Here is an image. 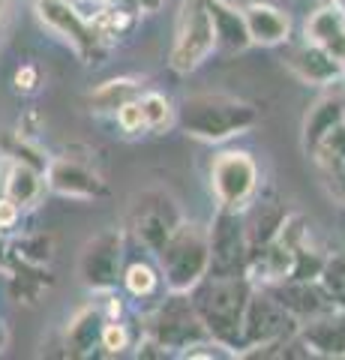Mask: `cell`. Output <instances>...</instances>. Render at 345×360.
Returning <instances> with one entry per match:
<instances>
[{
  "instance_id": "obj_29",
  "label": "cell",
  "mask_w": 345,
  "mask_h": 360,
  "mask_svg": "<svg viewBox=\"0 0 345 360\" xmlns=\"http://www.w3.org/2000/svg\"><path fill=\"white\" fill-rule=\"evenodd\" d=\"M321 288L327 291L333 307L345 312V252H333L325 258V267L318 274Z\"/></svg>"
},
{
  "instance_id": "obj_15",
  "label": "cell",
  "mask_w": 345,
  "mask_h": 360,
  "mask_svg": "<svg viewBox=\"0 0 345 360\" xmlns=\"http://www.w3.org/2000/svg\"><path fill=\"white\" fill-rule=\"evenodd\" d=\"M300 342L306 345L309 354L318 357H345V312L333 309L315 319L300 321L297 328Z\"/></svg>"
},
{
  "instance_id": "obj_38",
  "label": "cell",
  "mask_w": 345,
  "mask_h": 360,
  "mask_svg": "<svg viewBox=\"0 0 345 360\" xmlns=\"http://www.w3.org/2000/svg\"><path fill=\"white\" fill-rule=\"evenodd\" d=\"M6 13H9V0H0V25L6 21Z\"/></svg>"
},
{
  "instance_id": "obj_5",
  "label": "cell",
  "mask_w": 345,
  "mask_h": 360,
  "mask_svg": "<svg viewBox=\"0 0 345 360\" xmlns=\"http://www.w3.org/2000/svg\"><path fill=\"white\" fill-rule=\"evenodd\" d=\"M210 54H216V30L214 18L204 0H186L177 15L171 51H169V66L174 72L189 75L198 66L210 60Z\"/></svg>"
},
{
  "instance_id": "obj_18",
  "label": "cell",
  "mask_w": 345,
  "mask_h": 360,
  "mask_svg": "<svg viewBox=\"0 0 345 360\" xmlns=\"http://www.w3.org/2000/svg\"><path fill=\"white\" fill-rule=\"evenodd\" d=\"M288 219V207L280 198H252V205L243 210V225H247V240H249V252L261 250L271 240L280 238L282 225Z\"/></svg>"
},
{
  "instance_id": "obj_21",
  "label": "cell",
  "mask_w": 345,
  "mask_h": 360,
  "mask_svg": "<svg viewBox=\"0 0 345 360\" xmlns=\"http://www.w3.org/2000/svg\"><path fill=\"white\" fill-rule=\"evenodd\" d=\"M306 39H313L342 63L345 70V13L339 6H321L306 18Z\"/></svg>"
},
{
  "instance_id": "obj_3",
  "label": "cell",
  "mask_w": 345,
  "mask_h": 360,
  "mask_svg": "<svg viewBox=\"0 0 345 360\" xmlns=\"http://www.w3.org/2000/svg\"><path fill=\"white\" fill-rule=\"evenodd\" d=\"M157 262L165 291H193L207 276V264H210L207 225L183 219L171 238L162 243Z\"/></svg>"
},
{
  "instance_id": "obj_25",
  "label": "cell",
  "mask_w": 345,
  "mask_h": 360,
  "mask_svg": "<svg viewBox=\"0 0 345 360\" xmlns=\"http://www.w3.org/2000/svg\"><path fill=\"white\" fill-rule=\"evenodd\" d=\"M9 288H13V297L18 303H27V307H37V303L48 295L51 288V276L48 267H27L18 264V270L9 276Z\"/></svg>"
},
{
  "instance_id": "obj_2",
  "label": "cell",
  "mask_w": 345,
  "mask_h": 360,
  "mask_svg": "<svg viewBox=\"0 0 345 360\" xmlns=\"http://www.w3.org/2000/svg\"><path fill=\"white\" fill-rule=\"evenodd\" d=\"M177 127L189 139L222 144L259 127V108L226 94H195L177 108Z\"/></svg>"
},
{
  "instance_id": "obj_39",
  "label": "cell",
  "mask_w": 345,
  "mask_h": 360,
  "mask_svg": "<svg viewBox=\"0 0 345 360\" xmlns=\"http://www.w3.org/2000/svg\"><path fill=\"white\" fill-rule=\"evenodd\" d=\"M330 4H333V6H339L342 13H345V0H330Z\"/></svg>"
},
{
  "instance_id": "obj_19",
  "label": "cell",
  "mask_w": 345,
  "mask_h": 360,
  "mask_svg": "<svg viewBox=\"0 0 345 360\" xmlns=\"http://www.w3.org/2000/svg\"><path fill=\"white\" fill-rule=\"evenodd\" d=\"M108 315L103 307H84L66 324L63 348L70 357H93L99 354V336H103Z\"/></svg>"
},
{
  "instance_id": "obj_26",
  "label": "cell",
  "mask_w": 345,
  "mask_h": 360,
  "mask_svg": "<svg viewBox=\"0 0 345 360\" xmlns=\"http://www.w3.org/2000/svg\"><path fill=\"white\" fill-rule=\"evenodd\" d=\"M120 285H124V291L129 297H136V300H148L153 297L160 291L162 285V274H160V267H153L150 262H129L124 267V274H120Z\"/></svg>"
},
{
  "instance_id": "obj_9",
  "label": "cell",
  "mask_w": 345,
  "mask_h": 360,
  "mask_svg": "<svg viewBox=\"0 0 345 360\" xmlns=\"http://www.w3.org/2000/svg\"><path fill=\"white\" fill-rule=\"evenodd\" d=\"M300 328V321L288 312L271 288L264 285H255L249 303H247V312H243V330H240V357L252 352V348H261V345H276L294 336Z\"/></svg>"
},
{
  "instance_id": "obj_12",
  "label": "cell",
  "mask_w": 345,
  "mask_h": 360,
  "mask_svg": "<svg viewBox=\"0 0 345 360\" xmlns=\"http://www.w3.org/2000/svg\"><path fill=\"white\" fill-rule=\"evenodd\" d=\"M46 189L72 201H99L108 195V184L93 165L75 156H54L46 165Z\"/></svg>"
},
{
  "instance_id": "obj_17",
  "label": "cell",
  "mask_w": 345,
  "mask_h": 360,
  "mask_svg": "<svg viewBox=\"0 0 345 360\" xmlns=\"http://www.w3.org/2000/svg\"><path fill=\"white\" fill-rule=\"evenodd\" d=\"M240 13H243V21H247L252 45L271 49V45H280L292 37V18L280 6L264 4V0H252V4L240 6Z\"/></svg>"
},
{
  "instance_id": "obj_27",
  "label": "cell",
  "mask_w": 345,
  "mask_h": 360,
  "mask_svg": "<svg viewBox=\"0 0 345 360\" xmlns=\"http://www.w3.org/2000/svg\"><path fill=\"white\" fill-rule=\"evenodd\" d=\"M91 21H93V27L99 30V37H103L111 45L115 39L126 37V33L136 27L138 15H132V13H126L124 6H117V4H111V0H105V6L99 9V13H93Z\"/></svg>"
},
{
  "instance_id": "obj_7",
  "label": "cell",
  "mask_w": 345,
  "mask_h": 360,
  "mask_svg": "<svg viewBox=\"0 0 345 360\" xmlns=\"http://www.w3.org/2000/svg\"><path fill=\"white\" fill-rule=\"evenodd\" d=\"M129 231L150 255L162 250V243L171 238L174 229L183 222V210L177 198L162 186H150L138 193L129 205Z\"/></svg>"
},
{
  "instance_id": "obj_8",
  "label": "cell",
  "mask_w": 345,
  "mask_h": 360,
  "mask_svg": "<svg viewBox=\"0 0 345 360\" xmlns=\"http://www.w3.org/2000/svg\"><path fill=\"white\" fill-rule=\"evenodd\" d=\"M33 9H37V18L42 21V27H48L54 37H60L84 63L103 60V54L108 51V42L99 37L93 21L72 0H33Z\"/></svg>"
},
{
  "instance_id": "obj_4",
  "label": "cell",
  "mask_w": 345,
  "mask_h": 360,
  "mask_svg": "<svg viewBox=\"0 0 345 360\" xmlns=\"http://www.w3.org/2000/svg\"><path fill=\"white\" fill-rule=\"evenodd\" d=\"M144 336H150L165 352H177L181 357L193 345L210 340L207 328L202 324V319H198V312L193 307L189 291H169V297H165L148 319Z\"/></svg>"
},
{
  "instance_id": "obj_36",
  "label": "cell",
  "mask_w": 345,
  "mask_h": 360,
  "mask_svg": "<svg viewBox=\"0 0 345 360\" xmlns=\"http://www.w3.org/2000/svg\"><path fill=\"white\" fill-rule=\"evenodd\" d=\"M111 4H117V6H124L126 13L132 15H153V13H160L165 0H111Z\"/></svg>"
},
{
  "instance_id": "obj_10",
  "label": "cell",
  "mask_w": 345,
  "mask_h": 360,
  "mask_svg": "<svg viewBox=\"0 0 345 360\" xmlns=\"http://www.w3.org/2000/svg\"><path fill=\"white\" fill-rule=\"evenodd\" d=\"M124 250L126 234L117 225L93 234L79 252V283L93 295H111L124 274Z\"/></svg>"
},
{
  "instance_id": "obj_30",
  "label": "cell",
  "mask_w": 345,
  "mask_h": 360,
  "mask_svg": "<svg viewBox=\"0 0 345 360\" xmlns=\"http://www.w3.org/2000/svg\"><path fill=\"white\" fill-rule=\"evenodd\" d=\"M315 156L318 165H330V162H345V120H339L325 139L318 141V148L309 153Z\"/></svg>"
},
{
  "instance_id": "obj_6",
  "label": "cell",
  "mask_w": 345,
  "mask_h": 360,
  "mask_svg": "<svg viewBox=\"0 0 345 360\" xmlns=\"http://www.w3.org/2000/svg\"><path fill=\"white\" fill-rule=\"evenodd\" d=\"M261 172L249 150H219L210 160V193L216 198V207L247 210L252 198L259 195Z\"/></svg>"
},
{
  "instance_id": "obj_23",
  "label": "cell",
  "mask_w": 345,
  "mask_h": 360,
  "mask_svg": "<svg viewBox=\"0 0 345 360\" xmlns=\"http://www.w3.org/2000/svg\"><path fill=\"white\" fill-rule=\"evenodd\" d=\"M144 94L138 78H108V82L99 84L91 94V108L96 115H115L120 105L132 103Z\"/></svg>"
},
{
  "instance_id": "obj_40",
  "label": "cell",
  "mask_w": 345,
  "mask_h": 360,
  "mask_svg": "<svg viewBox=\"0 0 345 360\" xmlns=\"http://www.w3.org/2000/svg\"><path fill=\"white\" fill-rule=\"evenodd\" d=\"M4 160H6V156H4V150H0V174H4Z\"/></svg>"
},
{
  "instance_id": "obj_14",
  "label": "cell",
  "mask_w": 345,
  "mask_h": 360,
  "mask_svg": "<svg viewBox=\"0 0 345 360\" xmlns=\"http://www.w3.org/2000/svg\"><path fill=\"white\" fill-rule=\"evenodd\" d=\"M0 195H6L21 210H33L46 195V172L25 160H4L0 174Z\"/></svg>"
},
{
  "instance_id": "obj_11",
  "label": "cell",
  "mask_w": 345,
  "mask_h": 360,
  "mask_svg": "<svg viewBox=\"0 0 345 360\" xmlns=\"http://www.w3.org/2000/svg\"><path fill=\"white\" fill-rule=\"evenodd\" d=\"M207 246H210L207 276H247L249 240H247V225H243V210L216 207L214 219L207 225Z\"/></svg>"
},
{
  "instance_id": "obj_24",
  "label": "cell",
  "mask_w": 345,
  "mask_h": 360,
  "mask_svg": "<svg viewBox=\"0 0 345 360\" xmlns=\"http://www.w3.org/2000/svg\"><path fill=\"white\" fill-rule=\"evenodd\" d=\"M54 252H58V238L51 231H30L21 240H15L9 255L27 267H51Z\"/></svg>"
},
{
  "instance_id": "obj_34",
  "label": "cell",
  "mask_w": 345,
  "mask_h": 360,
  "mask_svg": "<svg viewBox=\"0 0 345 360\" xmlns=\"http://www.w3.org/2000/svg\"><path fill=\"white\" fill-rule=\"evenodd\" d=\"M13 84L18 94H37L39 84H42V72H39V66L37 63H25V66H18L15 70V78H13Z\"/></svg>"
},
{
  "instance_id": "obj_28",
  "label": "cell",
  "mask_w": 345,
  "mask_h": 360,
  "mask_svg": "<svg viewBox=\"0 0 345 360\" xmlns=\"http://www.w3.org/2000/svg\"><path fill=\"white\" fill-rule=\"evenodd\" d=\"M141 105V117H144V129L148 132H165L169 127L177 123V108L165 99L157 90H148V94L138 96Z\"/></svg>"
},
{
  "instance_id": "obj_1",
  "label": "cell",
  "mask_w": 345,
  "mask_h": 360,
  "mask_svg": "<svg viewBox=\"0 0 345 360\" xmlns=\"http://www.w3.org/2000/svg\"><path fill=\"white\" fill-rule=\"evenodd\" d=\"M255 283L249 276H204L193 291V307L207 328L210 340L222 342L240 357V330L243 312L252 295Z\"/></svg>"
},
{
  "instance_id": "obj_32",
  "label": "cell",
  "mask_w": 345,
  "mask_h": 360,
  "mask_svg": "<svg viewBox=\"0 0 345 360\" xmlns=\"http://www.w3.org/2000/svg\"><path fill=\"white\" fill-rule=\"evenodd\" d=\"M115 123L120 127V132H126V135L148 132V129H144V117H141V105H138V99H132V103L120 105V108L115 111Z\"/></svg>"
},
{
  "instance_id": "obj_41",
  "label": "cell",
  "mask_w": 345,
  "mask_h": 360,
  "mask_svg": "<svg viewBox=\"0 0 345 360\" xmlns=\"http://www.w3.org/2000/svg\"><path fill=\"white\" fill-rule=\"evenodd\" d=\"M342 96V115H345V94H339Z\"/></svg>"
},
{
  "instance_id": "obj_35",
  "label": "cell",
  "mask_w": 345,
  "mask_h": 360,
  "mask_svg": "<svg viewBox=\"0 0 345 360\" xmlns=\"http://www.w3.org/2000/svg\"><path fill=\"white\" fill-rule=\"evenodd\" d=\"M21 210L18 205H13V201H9L6 195H0V234H9L15 229V225L21 222Z\"/></svg>"
},
{
  "instance_id": "obj_20",
  "label": "cell",
  "mask_w": 345,
  "mask_h": 360,
  "mask_svg": "<svg viewBox=\"0 0 345 360\" xmlns=\"http://www.w3.org/2000/svg\"><path fill=\"white\" fill-rule=\"evenodd\" d=\"M214 18V30H216V51L222 54H240L247 51L252 39L247 30V21L237 6H231L228 0H204Z\"/></svg>"
},
{
  "instance_id": "obj_42",
  "label": "cell",
  "mask_w": 345,
  "mask_h": 360,
  "mask_svg": "<svg viewBox=\"0 0 345 360\" xmlns=\"http://www.w3.org/2000/svg\"><path fill=\"white\" fill-rule=\"evenodd\" d=\"M91 4H105V0H91Z\"/></svg>"
},
{
  "instance_id": "obj_37",
  "label": "cell",
  "mask_w": 345,
  "mask_h": 360,
  "mask_svg": "<svg viewBox=\"0 0 345 360\" xmlns=\"http://www.w3.org/2000/svg\"><path fill=\"white\" fill-rule=\"evenodd\" d=\"M6 345H9V330H6V324L0 321V352H4Z\"/></svg>"
},
{
  "instance_id": "obj_16",
  "label": "cell",
  "mask_w": 345,
  "mask_h": 360,
  "mask_svg": "<svg viewBox=\"0 0 345 360\" xmlns=\"http://www.w3.org/2000/svg\"><path fill=\"white\" fill-rule=\"evenodd\" d=\"M288 66H292V72L300 78V82L306 84H318V87H327V84H337L345 78V70L342 63L333 58V54L325 49V45H318L313 39H306L300 49L288 58Z\"/></svg>"
},
{
  "instance_id": "obj_13",
  "label": "cell",
  "mask_w": 345,
  "mask_h": 360,
  "mask_svg": "<svg viewBox=\"0 0 345 360\" xmlns=\"http://www.w3.org/2000/svg\"><path fill=\"white\" fill-rule=\"evenodd\" d=\"M264 288H271L276 300H280L297 321H306V319H315V315L337 309L318 279H282V283L264 285Z\"/></svg>"
},
{
  "instance_id": "obj_22",
  "label": "cell",
  "mask_w": 345,
  "mask_h": 360,
  "mask_svg": "<svg viewBox=\"0 0 345 360\" xmlns=\"http://www.w3.org/2000/svg\"><path fill=\"white\" fill-rule=\"evenodd\" d=\"M339 120H345L342 115V96L339 94H330V96H321L318 103L306 111L304 117V150L313 153L318 148V141L337 127Z\"/></svg>"
},
{
  "instance_id": "obj_31",
  "label": "cell",
  "mask_w": 345,
  "mask_h": 360,
  "mask_svg": "<svg viewBox=\"0 0 345 360\" xmlns=\"http://www.w3.org/2000/svg\"><path fill=\"white\" fill-rule=\"evenodd\" d=\"M129 345L132 340H129L126 324L120 319H108L103 328V336H99V354H124Z\"/></svg>"
},
{
  "instance_id": "obj_33",
  "label": "cell",
  "mask_w": 345,
  "mask_h": 360,
  "mask_svg": "<svg viewBox=\"0 0 345 360\" xmlns=\"http://www.w3.org/2000/svg\"><path fill=\"white\" fill-rule=\"evenodd\" d=\"M321 174H325L327 193L345 207V162H330V165H318Z\"/></svg>"
}]
</instances>
